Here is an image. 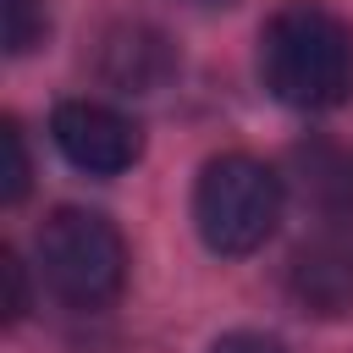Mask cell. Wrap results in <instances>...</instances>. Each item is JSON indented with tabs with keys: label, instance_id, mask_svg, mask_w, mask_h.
Masks as SVG:
<instances>
[{
	"label": "cell",
	"instance_id": "cell-1",
	"mask_svg": "<svg viewBox=\"0 0 353 353\" xmlns=\"http://www.w3.org/2000/svg\"><path fill=\"white\" fill-rule=\"evenodd\" d=\"M259 77L292 110H336L353 99V28L320 6H287L259 33Z\"/></svg>",
	"mask_w": 353,
	"mask_h": 353
},
{
	"label": "cell",
	"instance_id": "cell-2",
	"mask_svg": "<svg viewBox=\"0 0 353 353\" xmlns=\"http://www.w3.org/2000/svg\"><path fill=\"white\" fill-rule=\"evenodd\" d=\"M281 204H287V188L281 176L254 160V154H221L199 171V188H193V226L204 237L210 254H254L276 221H281Z\"/></svg>",
	"mask_w": 353,
	"mask_h": 353
},
{
	"label": "cell",
	"instance_id": "cell-3",
	"mask_svg": "<svg viewBox=\"0 0 353 353\" xmlns=\"http://www.w3.org/2000/svg\"><path fill=\"white\" fill-rule=\"evenodd\" d=\"M39 270L44 287L72 309H105L127 281V243L99 210L61 204L39 226Z\"/></svg>",
	"mask_w": 353,
	"mask_h": 353
},
{
	"label": "cell",
	"instance_id": "cell-4",
	"mask_svg": "<svg viewBox=\"0 0 353 353\" xmlns=\"http://www.w3.org/2000/svg\"><path fill=\"white\" fill-rule=\"evenodd\" d=\"M50 132H55V149L77 171H94V176H116V171H127L143 154L138 121L121 116V110H110V105H99V99H66V105H55Z\"/></svg>",
	"mask_w": 353,
	"mask_h": 353
},
{
	"label": "cell",
	"instance_id": "cell-5",
	"mask_svg": "<svg viewBox=\"0 0 353 353\" xmlns=\"http://www.w3.org/2000/svg\"><path fill=\"white\" fill-rule=\"evenodd\" d=\"M287 292L303 314H353V226H314L287 259Z\"/></svg>",
	"mask_w": 353,
	"mask_h": 353
},
{
	"label": "cell",
	"instance_id": "cell-6",
	"mask_svg": "<svg viewBox=\"0 0 353 353\" xmlns=\"http://www.w3.org/2000/svg\"><path fill=\"white\" fill-rule=\"evenodd\" d=\"M287 176L320 226H353V149L347 143L336 138L298 143L287 160Z\"/></svg>",
	"mask_w": 353,
	"mask_h": 353
},
{
	"label": "cell",
	"instance_id": "cell-7",
	"mask_svg": "<svg viewBox=\"0 0 353 353\" xmlns=\"http://www.w3.org/2000/svg\"><path fill=\"white\" fill-rule=\"evenodd\" d=\"M99 72H105V83L121 88V94H154V88H165V83L176 77V50H171V39H165L160 28H149V22H121V28H110L105 44H99Z\"/></svg>",
	"mask_w": 353,
	"mask_h": 353
},
{
	"label": "cell",
	"instance_id": "cell-8",
	"mask_svg": "<svg viewBox=\"0 0 353 353\" xmlns=\"http://www.w3.org/2000/svg\"><path fill=\"white\" fill-rule=\"evenodd\" d=\"M50 33V17L39 0H0V39H6V55H28L33 44H44Z\"/></svg>",
	"mask_w": 353,
	"mask_h": 353
},
{
	"label": "cell",
	"instance_id": "cell-9",
	"mask_svg": "<svg viewBox=\"0 0 353 353\" xmlns=\"http://www.w3.org/2000/svg\"><path fill=\"white\" fill-rule=\"evenodd\" d=\"M28 193V149H22V127L0 121V204H17Z\"/></svg>",
	"mask_w": 353,
	"mask_h": 353
},
{
	"label": "cell",
	"instance_id": "cell-10",
	"mask_svg": "<svg viewBox=\"0 0 353 353\" xmlns=\"http://www.w3.org/2000/svg\"><path fill=\"white\" fill-rule=\"evenodd\" d=\"M0 276H6V320H22L28 287H22V259H17L11 248H0Z\"/></svg>",
	"mask_w": 353,
	"mask_h": 353
},
{
	"label": "cell",
	"instance_id": "cell-11",
	"mask_svg": "<svg viewBox=\"0 0 353 353\" xmlns=\"http://www.w3.org/2000/svg\"><path fill=\"white\" fill-rule=\"evenodd\" d=\"M210 353H287L276 336H265V331H232V336H221Z\"/></svg>",
	"mask_w": 353,
	"mask_h": 353
},
{
	"label": "cell",
	"instance_id": "cell-12",
	"mask_svg": "<svg viewBox=\"0 0 353 353\" xmlns=\"http://www.w3.org/2000/svg\"><path fill=\"white\" fill-rule=\"evenodd\" d=\"M193 6H226V0H193Z\"/></svg>",
	"mask_w": 353,
	"mask_h": 353
}]
</instances>
